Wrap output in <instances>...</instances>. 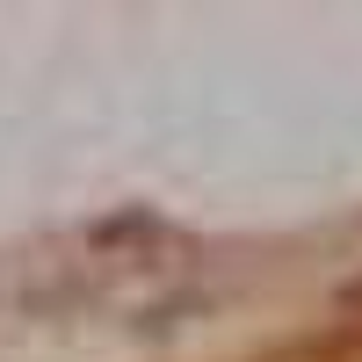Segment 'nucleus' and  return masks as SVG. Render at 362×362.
I'll return each instance as SVG.
<instances>
[{
	"instance_id": "f257e3e1",
	"label": "nucleus",
	"mask_w": 362,
	"mask_h": 362,
	"mask_svg": "<svg viewBox=\"0 0 362 362\" xmlns=\"http://www.w3.org/2000/svg\"><path fill=\"white\" fill-rule=\"evenodd\" d=\"M341 297H348V305H362V283H348V290H341Z\"/></svg>"
}]
</instances>
